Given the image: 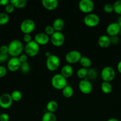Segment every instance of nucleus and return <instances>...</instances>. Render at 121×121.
I'll return each instance as SVG.
<instances>
[{
    "label": "nucleus",
    "instance_id": "412c9836",
    "mask_svg": "<svg viewBox=\"0 0 121 121\" xmlns=\"http://www.w3.org/2000/svg\"><path fill=\"white\" fill-rule=\"evenodd\" d=\"M101 90L105 94H109L113 91V87L110 82H103L101 84Z\"/></svg>",
    "mask_w": 121,
    "mask_h": 121
},
{
    "label": "nucleus",
    "instance_id": "f03ea898",
    "mask_svg": "<svg viewBox=\"0 0 121 121\" xmlns=\"http://www.w3.org/2000/svg\"><path fill=\"white\" fill-rule=\"evenodd\" d=\"M51 84L56 89L62 90L67 85V80L60 73H57L51 79Z\"/></svg>",
    "mask_w": 121,
    "mask_h": 121
},
{
    "label": "nucleus",
    "instance_id": "6ab92c4d",
    "mask_svg": "<svg viewBox=\"0 0 121 121\" xmlns=\"http://www.w3.org/2000/svg\"><path fill=\"white\" fill-rule=\"evenodd\" d=\"M52 27H53L55 31L60 32L65 27V21L60 18H58L54 20Z\"/></svg>",
    "mask_w": 121,
    "mask_h": 121
},
{
    "label": "nucleus",
    "instance_id": "f704fd0d",
    "mask_svg": "<svg viewBox=\"0 0 121 121\" xmlns=\"http://www.w3.org/2000/svg\"><path fill=\"white\" fill-rule=\"evenodd\" d=\"M8 59V54H5L0 52V63H4Z\"/></svg>",
    "mask_w": 121,
    "mask_h": 121
},
{
    "label": "nucleus",
    "instance_id": "473e14b6",
    "mask_svg": "<svg viewBox=\"0 0 121 121\" xmlns=\"http://www.w3.org/2000/svg\"><path fill=\"white\" fill-rule=\"evenodd\" d=\"M103 10L106 13H111L113 11V4L110 3L106 4L103 7Z\"/></svg>",
    "mask_w": 121,
    "mask_h": 121
},
{
    "label": "nucleus",
    "instance_id": "c03bdc74",
    "mask_svg": "<svg viewBox=\"0 0 121 121\" xmlns=\"http://www.w3.org/2000/svg\"><path fill=\"white\" fill-rule=\"evenodd\" d=\"M117 24H118L119 25L120 27H121V16H119L118 17V18H117Z\"/></svg>",
    "mask_w": 121,
    "mask_h": 121
},
{
    "label": "nucleus",
    "instance_id": "7ed1b4c3",
    "mask_svg": "<svg viewBox=\"0 0 121 121\" xmlns=\"http://www.w3.org/2000/svg\"><path fill=\"white\" fill-rule=\"evenodd\" d=\"M60 61L59 57L55 54H51L49 57L46 58V65L47 69L51 72H54L59 68Z\"/></svg>",
    "mask_w": 121,
    "mask_h": 121
},
{
    "label": "nucleus",
    "instance_id": "58836bf2",
    "mask_svg": "<svg viewBox=\"0 0 121 121\" xmlns=\"http://www.w3.org/2000/svg\"><path fill=\"white\" fill-rule=\"evenodd\" d=\"M110 42L111 44H117L119 42V38L118 37V36H113V37H110Z\"/></svg>",
    "mask_w": 121,
    "mask_h": 121
},
{
    "label": "nucleus",
    "instance_id": "a18cd8bd",
    "mask_svg": "<svg viewBox=\"0 0 121 121\" xmlns=\"http://www.w3.org/2000/svg\"><path fill=\"white\" fill-rule=\"evenodd\" d=\"M51 55V53H50V52H45V57H46V58L49 57Z\"/></svg>",
    "mask_w": 121,
    "mask_h": 121
},
{
    "label": "nucleus",
    "instance_id": "4468645a",
    "mask_svg": "<svg viewBox=\"0 0 121 121\" xmlns=\"http://www.w3.org/2000/svg\"><path fill=\"white\" fill-rule=\"evenodd\" d=\"M121 27L116 22L109 24L106 28V33L109 37L117 36L120 34Z\"/></svg>",
    "mask_w": 121,
    "mask_h": 121
},
{
    "label": "nucleus",
    "instance_id": "2eb2a0df",
    "mask_svg": "<svg viewBox=\"0 0 121 121\" xmlns=\"http://www.w3.org/2000/svg\"><path fill=\"white\" fill-rule=\"evenodd\" d=\"M34 41L40 46H44L46 45L49 42V37L45 33H37L34 36Z\"/></svg>",
    "mask_w": 121,
    "mask_h": 121
},
{
    "label": "nucleus",
    "instance_id": "f8f14e48",
    "mask_svg": "<svg viewBox=\"0 0 121 121\" xmlns=\"http://www.w3.org/2000/svg\"><path fill=\"white\" fill-rule=\"evenodd\" d=\"M21 65L19 57H12L7 62V68L10 72H15L20 69Z\"/></svg>",
    "mask_w": 121,
    "mask_h": 121
},
{
    "label": "nucleus",
    "instance_id": "39448f33",
    "mask_svg": "<svg viewBox=\"0 0 121 121\" xmlns=\"http://www.w3.org/2000/svg\"><path fill=\"white\" fill-rule=\"evenodd\" d=\"M24 50L27 56L34 57L39 53L40 47L39 45L34 40H32L26 44L24 47Z\"/></svg>",
    "mask_w": 121,
    "mask_h": 121
},
{
    "label": "nucleus",
    "instance_id": "bb28decb",
    "mask_svg": "<svg viewBox=\"0 0 121 121\" xmlns=\"http://www.w3.org/2000/svg\"><path fill=\"white\" fill-rule=\"evenodd\" d=\"M88 73V69L84 68V67H81V68L79 69L77 72V76L79 79H85L87 78Z\"/></svg>",
    "mask_w": 121,
    "mask_h": 121
},
{
    "label": "nucleus",
    "instance_id": "ea45409f",
    "mask_svg": "<svg viewBox=\"0 0 121 121\" xmlns=\"http://www.w3.org/2000/svg\"><path fill=\"white\" fill-rule=\"evenodd\" d=\"M0 52L5 54H8V47L7 45H2L0 47Z\"/></svg>",
    "mask_w": 121,
    "mask_h": 121
},
{
    "label": "nucleus",
    "instance_id": "a19ab883",
    "mask_svg": "<svg viewBox=\"0 0 121 121\" xmlns=\"http://www.w3.org/2000/svg\"><path fill=\"white\" fill-rule=\"evenodd\" d=\"M19 58L21 63H22L27 62V60H28V56H27V55H26V54H21V55L19 57Z\"/></svg>",
    "mask_w": 121,
    "mask_h": 121
},
{
    "label": "nucleus",
    "instance_id": "f257e3e1",
    "mask_svg": "<svg viewBox=\"0 0 121 121\" xmlns=\"http://www.w3.org/2000/svg\"><path fill=\"white\" fill-rule=\"evenodd\" d=\"M8 47V54L12 57L20 56L24 49L23 45L21 41L13 40L9 43Z\"/></svg>",
    "mask_w": 121,
    "mask_h": 121
},
{
    "label": "nucleus",
    "instance_id": "a878e982",
    "mask_svg": "<svg viewBox=\"0 0 121 121\" xmlns=\"http://www.w3.org/2000/svg\"><path fill=\"white\" fill-rule=\"evenodd\" d=\"M11 96L12 99L14 102H19L23 98V94L20 91L15 90L11 93Z\"/></svg>",
    "mask_w": 121,
    "mask_h": 121
},
{
    "label": "nucleus",
    "instance_id": "dca6fc26",
    "mask_svg": "<svg viewBox=\"0 0 121 121\" xmlns=\"http://www.w3.org/2000/svg\"><path fill=\"white\" fill-rule=\"evenodd\" d=\"M42 4L44 8L49 11L55 10L58 6V1L57 0H42Z\"/></svg>",
    "mask_w": 121,
    "mask_h": 121
},
{
    "label": "nucleus",
    "instance_id": "72a5a7b5",
    "mask_svg": "<svg viewBox=\"0 0 121 121\" xmlns=\"http://www.w3.org/2000/svg\"><path fill=\"white\" fill-rule=\"evenodd\" d=\"M14 9H15V7L10 3L5 7V11L7 14H11L14 11Z\"/></svg>",
    "mask_w": 121,
    "mask_h": 121
},
{
    "label": "nucleus",
    "instance_id": "1a4fd4ad",
    "mask_svg": "<svg viewBox=\"0 0 121 121\" xmlns=\"http://www.w3.org/2000/svg\"><path fill=\"white\" fill-rule=\"evenodd\" d=\"M79 10L85 14H90L94 8V3L91 0H81L78 3Z\"/></svg>",
    "mask_w": 121,
    "mask_h": 121
},
{
    "label": "nucleus",
    "instance_id": "6e6552de",
    "mask_svg": "<svg viewBox=\"0 0 121 121\" xmlns=\"http://www.w3.org/2000/svg\"><path fill=\"white\" fill-rule=\"evenodd\" d=\"M82 55L78 50H71L68 52L65 57V59L68 64H75L79 62Z\"/></svg>",
    "mask_w": 121,
    "mask_h": 121
},
{
    "label": "nucleus",
    "instance_id": "de8ad7c7",
    "mask_svg": "<svg viewBox=\"0 0 121 121\" xmlns=\"http://www.w3.org/2000/svg\"><path fill=\"white\" fill-rule=\"evenodd\" d=\"M120 35H121V31H120Z\"/></svg>",
    "mask_w": 121,
    "mask_h": 121
},
{
    "label": "nucleus",
    "instance_id": "cd10ccee",
    "mask_svg": "<svg viewBox=\"0 0 121 121\" xmlns=\"http://www.w3.org/2000/svg\"><path fill=\"white\" fill-rule=\"evenodd\" d=\"M97 72L96 69L92 68L88 69V73L87 76V79L88 80H94L97 78Z\"/></svg>",
    "mask_w": 121,
    "mask_h": 121
},
{
    "label": "nucleus",
    "instance_id": "5701e85b",
    "mask_svg": "<svg viewBox=\"0 0 121 121\" xmlns=\"http://www.w3.org/2000/svg\"><path fill=\"white\" fill-rule=\"evenodd\" d=\"M79 62L82 67H84L85 69L90 68L91 65H92L91 59L86 56H82Z\"/></svg>",
    "mask_w": 121,
    "mask_h": 121
},
{
    "label": "nucleus",
    "instance_id": "423d86ee",
    "mask_svg": "<svg viewBox=\"0 0 121 121\" xmlns=\"http://www.w3.org/2000/svg\"><path fill=\"white\" fill-rule=\"evenodd\" d=\"M36 27L35 22L30 19H26L20 24V30L24 34H30L34 30Z\"/></svg>",
    "mask_w": 121,
    "mask_h": 121
},
{
    "label": "nucleus",
    "instance_id": "c756f323",
    "mask_svg": "<svg viewBox=\"0 0 121 121\" xmlns=\"http://www.w3.org/2000/svg\"><path fill=\"white\" fill-rule=\"evenodd\" d=\"M113 11L117 14L121 15V0H118L115 2L113 4Z\"/></svg>",
    "mask_w": 121,
    "mask_h": 121
},
{
    "label": "nucleus",
    "instance_id": "c9c22d12",
    "mask_svg": "<svg viewBox=\"0 0 121 121\" xmlns=\"http://www.w3.org/2000/svg\"><path fill=\"white\" fill-rule=\"evenodd\" d=\"M7 70L3 66H0V78H4L7 74Z\"/></svg>",
    "mask_w": 121,
    "mask_h": 121
},
{
    "label": "nucleus",
    "instance_id": "9d476101",
    "mask_svg": "<svg viewBox=\"0 0 121 121\" xmlns=\"http://www.w3.org/2000/svg\"><path fill=\"white\" fill-rule=\"evenodd\" d=\"M78 88L83 94L88 95L92 92L93 87L91 82L88 79H85L79 82L78 84Z\"/></svg>",
    "mask_w": 121,
    "mask_h": 121
},
{
    "label": "nucleus",
    "instance_id": "c85d7f7f",
    "mask_svg": "<svg viewBox=\"0 0 121 121\" xmlns=\"http://www.w3.org/2000/svg\"><path fill=\"white\" fill-rule=\"evenodd\" d=\"M9 17L6 13H0V26H4L8 24Z\"/></svg>",
    "mask_w": 121,
    "mask_h": 121
},
{
    "label": "nucleus",
    "instance_id": "2f4dec72",
    "mask_svg": "<svg viewBox=\"0 0 121 121\" xmlns=\"http://www.w3.org/2000/svg\"><path fill=\"white\" fill-rule=\"evenodd\" d=\"M55 32L54 28L52 27V26H47L45 28V34H47V35H52L54 34Z\"/></svg>",
    "mask_w": 121,
    "mask_h": 121
},
{
    "label": "nucleus",
    "instance_id": "7c9ffc66",
    "mask_svg": "<svg viewBox=\"0 0 121 121\" xmlns=\"http://www.w3.org/2000/svg\"><path fill=\"white\" fill-rule=\"evenodd\" d=\"M20 69L23 73L26 74V73H28L30 70V66L29 63L27 61V62L22 63L21 66H20Z\"/></svg>",
    "mask_w": 121,
    "mask_h": 121
},
{
    "label": "nucleus",
    "instance_id": "aec40b11",
    "mask_svg": "<svg viewBox=\"0 0 121 121\" xmlns=\"http://www.w3.org/2000/svg\"><path fill=\"white\" fill-rule=\"evenodd\" d=\"M58 104L55 100H50L48 102L46 105V109L47 112H51V113H54L55 112L58 110Z\"/></svg>",
    "mask_w": 121,
    "mask_h": 121
},
{
    "label": "nucleus",
    "instance_id": "a211bd4d",
    "mask_svg": "<svg viewBox=\"0 0 121 121\" xmlns=\"http://www.w3.org/2000/svg\"><path fill=\"white\" fill-rule=\"evenodd\" d=\"M73 73L74 69L70 65H65L62 67L60 74L66 79L71 78L72 74H73Z\"/></svg>",
    "mask_w": 121,
    "mask_h": 121
},
{
    "label": "nucleus",
    "instance_id": "f3484780",
    "mask_svg": "<svg viewBox=\"0 0 121 121\" xmlns=\"http://www.w3.org/2000/svg\"><path fill=\"white\" fill-rule=\"evenodd\" d=\"M98 44L103 48H106L111 44L110 37L107 35H102L98 39Z\"/></svg>",
    "mask_w": 121,
    "mask_h": 121
},
{
    "label": "nucleus",
    "instance_id": "49530a36",
    "mask_svg": "<svg viewBox=\"0 0 121 121\" xmlns=\"http://www.w3.org/2000/svg\"><path fill=\"white\" fill-rule=\"evenodd\" d=\"M107 121H119L117 119H116V118H110V119H108Z\"/></svg>",
    "mask_w": 121,
    "mask_h": 121
},
{
    "label": "nucleus",
    "instance_id": "4be33fe9",
    "mask_svg": "<svg viewBox=\"0 0 121 121\" xmlns=\"http://www.w3.org/2000/svg\"><path fill=\"white\" fill-rule=\"evenodd\" d=\"M62 95L66 98H70L73 96L74 89L70 85H66L62 90Z\"/></svg>",
    "mask_w": 121,
    "mask_h": 121
},
{
    "label": "nucleus",
    "instance_id": "4c0bfd02",
    "mask_svg": "<svg viewBox=\"0 0 121 121\" xmlns=\"http://www.w3.org/2000/svg\"><path fill=\"white\" fill-rule=\"evenodd\" d=\"M23 40L25 43H26V44L30 42L31 41H32V36H31L30 34H24L23 35Z\"/></svg>",
    "mask_w": 121,
    "mask_h": 121
},
{
    "label": "nucleus",
    "instance_id": "20e7f679",
    "mask_svg": "<svg viewBox=\"0 0 121 121\" xmlns=\"http://www.w3.org/2000/svg\"><path fill=\"white\" fill-rule=\"evenodd\" d=\"M100 76L103 82H110L115 79L116 73L113 67L110 66H106L101 71Z\"/></svg>",
    "mask_w": 121,
    "mask_h": 121
},
{
    "label": "nucleus",
    "instance_id": "e433bc0d",
    "mask_svg": "<svg viewBox=\"0 0 121 121\" xmlns=\"http://www.w3.org/2000/svg\"><path fill=\"white\" fill-rule=\"evenodd\" d=\"M9 117L7 113H2L0 115V121H9Z\"/></svg>",
    "mask_w": 121,
    "mask_h": 121
},
{
    "label": "nucleus",
    "instance_id": "0eeeda50",
    "mask_svg": "<svg viewBox=\"0 0 121 121\" xmlns=\"http://www.w3.org/2000/svg\"><path fill=\"white\" fill-rule=\"evenodd\" d=\"M84 22L87 27H96L100 23V17L97 14L90 13L85 16L84 18Z\"/></svg>",
    "mask_w": 121,
    "mask_h": 121
},
{
    "label": "nucleus",
    "instance_id": "9b49d317",
    "mask_svg": "<svg viewBox=\"0 0 121 121\" xmlns=\"http://www.w3.org/2000/svg\"><path fill=\"white\" fill-rule=\"evenodd\" d=\"M65 38L61 32L55 31L51 35V41L52 44L55 47H60L65 43Z\"/></svg>",
    "mask_w": 121,
    "mask_h": 121
},
{
    "label": "nucleus",
    "instance_id": "b1692460",
    "mask_svg": "<svg viewBox=\"0 0 121 121\" xmlns=\"http://www.w3.org/2000/svg\"><path fill=\"white\" fill-rule=\"evenodd\" d=\"M26 0H11L10 4H11L15 8H22L26 7L27 5Z\"/></svg>",
    "mask_w": 121,
    "mask_h": 121
},
{
    "label": "nucleus",
    "instance_id": "37998d69",
    "mask_svg": "<svg viewBox=\"0 0 121 121\" xmlns=\"http://www.w3.org/2000/svg\"><path fill=\"white\" fill-rule=\"evenodd\" d=\"M117 71H118L119 73H121V61H119L118 63H117Z\"/></svg>",
    "mask_w": 121,
    "mask_h": 121
},
{
    "label": "nucleus",
    "instance_id": "393cba45",
    "mask_svg": "<svg viewBox=\"0 0 121 121\" xmlns=\"http://www.w3.org/2000/svg\"><path fill=\"white\" fill-rule=\"evenodd\" d=\"M42 121H56V117L53 113L46 112L42 118Z\"/></svg>",
    "mask_w": 121,
    "mask_h": 121
},
{
    "label": "nucleus",
    "instance_id": "ddd939ff",
    "mask_svg": "<svg viewBox=\"0 0 121 121\" xmlns=\"http://www.w3.org/2000/svg\"><path fill=\"white\" fill-rule=\"evenodd\" d=\"M13 99H12L11 95L9 93H4L0 96V107L2 109L9 108L13 104Z\"/></svg>",
    "mask_w": 121,
    "mask_h": 121
},
{
    "label": "nucleus",
    "instance_id": "79ce46f5",
    "mask_svg": "<svg viewBox=\"0 0 121 121\" xmlns=\"http://www.w3.org/2000/svg\"><path fill=\"white\" fill-rule=\"evenodd\" d=\"M10 3V1L9 0H0V5L7 6V5Z\"/></svg>",
    "mask_w": 121,
    "mask_h": 121
}]
</instances>
